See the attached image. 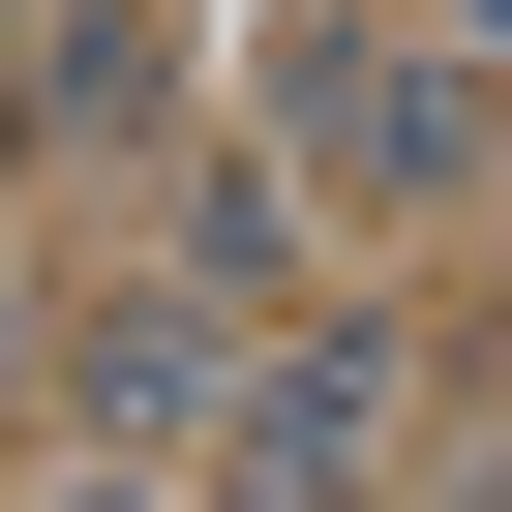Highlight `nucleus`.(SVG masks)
<instances>
[{
  "instance_id": "1",
  "label": "nucleus",
  "mask_w": 512,
  "mask_h": 512,
  "mask_svg": "<svg viewBox=\"0 0 512 512\" xmlns=\"http://www.w3.org/2000/svg\"><path fill=\"white\" fill-rule=\"evenodd\" d=\"M392 452V362H272V422H241V512H362Z\"/></svg>"
},
{
  "instance_id": "2",
  "label": "nucleus",
  "mask_w": 512,
  "mask_h": 512,
  "mask_svg": "<svg viewBox=\"0 0 512 512\" xmlns=\"http://www.w3.org/2000/svg\"><path fill=\"white\" fill-rule=\"evenodd\" d=\"M302 151H332V181H422L452 91H422V61H302Z\"/></svg>"
}]
</instances>
